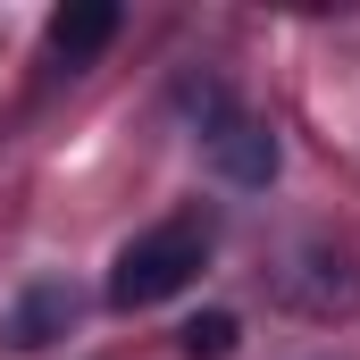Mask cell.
<instances>
[{
  "mask_svg": "<svg viewBox=\"0 0 360 360\" xmlns=\"http://www.w3.org/2000/svg\"><path fill=\"white\" fill-rule=\"evenodd\" d=\"M184 360H226L235 352V319H226V310H201V319H184Z\"/></svg>",
  "mask_w": 360,
  "mask_h": 360,
  "instance_id": "8992f818",
  "label": "cell"
},
{
  "mask_svg": "<svg viewBox=\"0 0 360 360\" xmlns=\"http://www.w3.org/2000/svg\"><path fill=\"white\" fill-rule=\"evenodd\" d=\"M109 34H117V8H109V0H76V8L51 17V59H59V68H92Z\"/></svg>",
  "mask_w": 360,
  "mask_h": 360,
  "instance_id": "277c9868",
  "label": "cell"
},
{
  "mask_svg": "<svg viewBox=\"0 0 360 360\" xmlns=\"http://www.w3.org/2000/svg\"><path fill=\"white\" fill-rule=\"evenodd\" d=\"M201 260H210V226H201V218H160L151 235H134V243L117 252L109 302H117V310H151V302L184 293V285L201 276Z\"/></svg>",
  "mask_w": 360,
  "mask_h": 360,
  "instance_id": "6da1fadb",
  "label": "cell"
},
{
  "mask_svg": "<svg viewBox=\"0 0 360 360\" xmlns=\"http://www.w3.org/2000/svg\"><path fill=\"white\" fill-rule=\"evenodd\" d=\"M310 269L319 276H293V293H302V310H319V319H327V310H352V269H344V252H319V243H310Z\"/></svg>",
  "mask_w": 360,
  "mask_h": 360,
  "instance_id": "5b68a950",
  "label": "cell"
},
{
  "mask_svg": "<svg viewBox=\"0 0 360 360\" xmlns=\"http://www.w3.org/2000/svg\"><path fill=\"white\" fill-rule=\"evenodd\" d=\"M184 101H193V126H201V160H210L226 184L252 193V184L276 176V134L260 126V117H243L218 84H184Z\"/></svg>",
  "mask_w": 360,
  "mask_h": 360,
  "instance_id": "7a4b0ae2",
  "label": "cell"
},
{
  "mask_svg": "<svg viewBox=\"0 0 360 360\" xmlns=\"http://www.w3.org/2000/svg\"><path fill=\"white\" fill-rule=\"evenodd\" d=\"M76 310H84V302H76V285H68V276H42V285H25V293L8 302L0 344H8V352H42L51 335H68V327H76Z\"/></svg>",
  "mask_w": 360,
  "mask_h": 360,
  "instance_id": "3957f363",
  "label": "cell"
}]
</instances>
